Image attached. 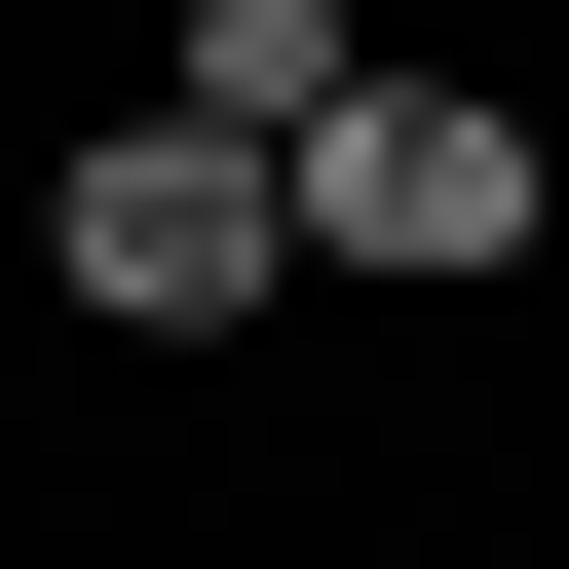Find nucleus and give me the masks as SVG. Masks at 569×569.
<instances>
[{"instance_id":"f257e3e1","label":"nucleus","mask_w":569,"mask_h":569,"mask_svg":"<svg viewBox=\"0 0 569 569\" xmlns=\"http://www.w3.org/2000/svg\"><path fill=\"white\" fill-rule=\"evenodd\" d=\"M0 266H39L114 380H228V342H305V228H266V152H228V114H152V77H77L39 152H0Z\"/></svg>"},{"instance_id":"f03ea898","label":"nucleus","mask_w":569,"mask_h":569,"mask_svg":"<svg viewBox=\"0 0 569 569\" xmlns=\"http://www.w3.org/2000/svg\"><path fill=\"white\" fill-rule=\"evenodd\" d=\"M266 228H305V305H531L569 266V114L456 77V39H380L305 152H266Z\"/></svg>"},{"instance_id":"7ed1b4c3","label":"nucleus","mask_w":569,"mask_h":569,"mask_svg":"<svg viewBox=\"0 0 569 569\" xmlns=\"http://www.w3.org/2000/svg\"><path fill=\"white\" fill-rule=\"evenodd\" d=\"M380 77V0H152V114H228V152H305Z\"/></svg>"}]
</instances>
